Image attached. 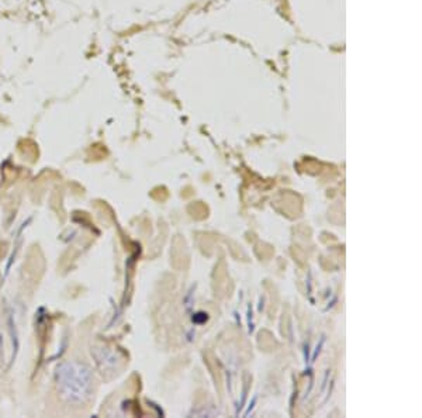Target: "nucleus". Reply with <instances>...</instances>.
Segmentation results:
<instances>
[{"instance_id":"obj_1","label":"nucleus","mask_w":422,"mask_h":418,"mask_svg":"<svg viewBox=\"0 0 422 418\" xmlns=\"http://www.w3.org/2000/svg\"><path fill=\"white\" fill-rule=\"evenodd\" d=\"M57 393L66 406L82 407L92 393L90 372L78 362L62 365L57 372Z\"/></svg>"}]
</instances>
